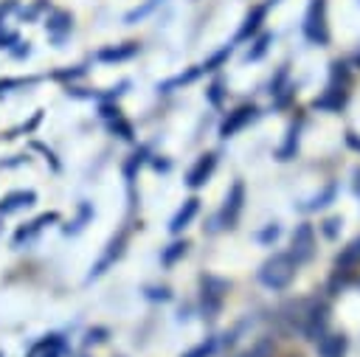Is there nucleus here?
I'll use <instances>...</instances> for the list:
<instances>
[{
  "label": "nucleus",
  "mask_w": 360,
  "mask_h": 357,
  "mask_svg": "<svg viewBox=\"0 0 360 357\" xmlns=\"http://www.w3.org/2000/svg\"><path fill=\"white\" fill-rule=\"evenodd\" d=\"M292 275H295V261H292L290 253H276V256H270V259L262 264V270H259V281H262L264 287H270V290H284V287L292 281Z\"/></svg>",
  "instance_id": "1"
},
{
  "label": "nucleus",
  "mask_w": 360,
  "mask_h": 357,
  "mask_svg": "<svg viewBox=\"0 0 360 357\" xmlns=\"http://www.w3.org/2000/svg\"><path fill=\"white\" fill-rule=\"evenodd\" d=\"M304 37L312 45H326L329 42V25H326V0H309L307 14H304Z\"/></svg>",
  "instance_id": "2"
},
{
  "label": "nucleus",
  "mask_w": 360,
  "mask_h": 357,
  "mask_svg": "<svg viewBox=\"0 0 360 357\" xmlns=\"http://www.w3.org/2000/svg\"><path fill=\"white\" fill-rule=\"evenodd\" d=\"M200 284H202V315L214 318L219 312V306H222V295L228 290V281L214 278V275H202Z\"/></svg>",
  "instance_id": "3"
},
{
  "label": "nucleus",
  "mask_w": 360,
  "mask_h": 357,
  "mask_svg": "<svg viewBox=\"0 0 360 357\" xmlns=\"http://www.w3.org/2000/svg\"><path fill=\"white\" fill-rule=\"evenodd\" d=\"M59 219V214H53V211H48V214H39V216H34L31 222H25V225H20L17 231H14V239H11V245L14 247H22V245H31L48 225H53Z\"/></svg>",
  "instance_id": "4"
},
{
  "label": "nucleus",
  "mask_w": 360,
  "mask_h": 357,
  "mask_svg": "<svg viewBox=\"0 0 360 357\" xmlns=\"http://www.w3.org/2000/svg\"><path fill=\"white\" fill-rule=\"evenodd\" d=\"M315 253V233H312V225L301 222L295 231H292V261L301 264V261H309Z\"/></svg>",
  "instance_id": "5"
},
{
  "label": "nucleus",
  "mask_w": 360,
  "mask_h": 357,
  "mask_svg": "<svg viewBox=\"0 0 360 357\" xmlns=\"http://www.w3.org/2000/svg\"><path fill=\"white\" fill-rule=\"evenodd\" d=\"M45 31H48L53 45H62L70 37V31H73V14H68L62 8H53L48 14V20H45Z\"/></svg>",
  "instance_id": "6"
},
{
  "label": "nucleus",
  "mask_w": 360,
  "mask_h": 357,
  "mask_svg": "<svg viewBox=\"0 0 360 357\" xmlns=\"http://www.w3.org/2000/svg\"><path fill=\"white\" fill-rule=\"evenodd\" d=\"M256 112H259V110H256L253 104H242V107H236V110L228 112V118L219 124V135H222V138H233L245 124H250V121L256 118Z\"/></svg>",
  "instance_id": "7"
},
{
  "label": "nucleus",
  "mask_w": 360,
  "mask_h": 357,
  "mask_svg": "<svg viewBox=\"0 0 360 357\" xmlns=\"http://www.w3.org/2000/svg\"><path fill=\"white\" fill-rule=\"evenodd\" d=\"M242 202H245V186L236 180V183L231 186V191H228V200H225L222 211H219V222H222V228H233V222L239 219Z\"/></svg>",
  "instance_id": "8"
},
{
  "label": "nucleus",
  "mask_w": 360,
  "mask_h": 357,
  "mask_svg": "<svg viewBox=\"0 0 360 357\" xmlns=\"http://www.w3.org/2000/svg\"><path fill=\"white\" fill-rule=\"evenodd\" d=\"M214 169H217V155H214V152L200 155L197 163L186 171V186H188V188H200V186L214 174Z\"/></svg>",
  "instance_id": "9"
},
{
  "label": "nucleus",
  "mask_w": 360,
  "mask_h": 357,
  "mask_svg": "<svg viewBox=\"0 0 360 357\" xmlns=\"http://www.w3.org/2000/svg\"><path fill=\"white\" fill-rule=\"evenodd\" d=\"M65 354H68V343L62 335H45L28 349V357H65Z\"/></svg>",
  "instance_id": "10"
},
{
  "label": "nucleus",
  "mask_w": 360,
  "mask_h": 357,
  "mask_svg": "<svg viewBox=\"0 0 360 357\" xmlns=\"http://www.w3.org/2000/svg\"><path fill=\"white\" fill-rule=\"evenodd\" d=\"M124 245H127V231H121V233H118V236H115V239L107 245L104 256H101V259L93 264V270H90V275H87V278H90V281H93V278H98V275H101V273H104V270H107V267H110V264H112V261H115V259L124 253Z\"/></svg>",
  "instance_id": "11"
},
{
  "label": "nucleus",
  "mask_w": 360,
  "mask_h": 357,
  "mask_svg": "<svg viewBox=\"0 0 360 357\" xmlns=\"http://www.w3.org/2000/svg\"><path fill=\"white\" fill-rule=\"evenodd\" d=\"M264 17H267V6H253L248 14H245V20H242V25H239V31H236V42H245V39H250L259 28H262V22H264Z\"/></svg>",
  "instance_id": "12"
},
{
  "label": "nucleus",
  "mask_w": 360,
  "mask_h": 357,
  "mask_svg": "<svg viewBox=\"0 0 360 357\" xmlns=\"http://www.w3.org/2000/svg\"><path fill=\"white\" fill-rule=\"evenodd\" d=\"M37 202V194L34 191H8L6 197H0V216H8V214H17L28 205Z\"/></svg>",
  "instance_id": "13"
},
{
  "label": "nucleus",
  "mask_w": 360,
  "mask_h": 357,
  "mask_svg": "<svg viewBox=\"0 0 360 357\" xmlns=\"http://www.w3.org/2000/svg\"><path fill=\"white\" fill-rule=\"evenodd\" d=\"M323 329H326V306L323 304H312V309L304 318V335L309 340H318V337H323Z\"/></svg>",
  "instance_id": "14"
},
{
  "label": "nucleus",
  "mask_w": 360,
  "mask_h": 357,
  "mask_svg": "<svg viewBox=\"0 0 360 357\" xmlns=\"http://www.w3.org/2000/svg\"><path fill=\"white\" fill-rule=\"evenodd\" d=\"M138 53L135 42H124V45H107L101 51H96V62H127Z\"/></svg>",
  "instance_id": "15"
},
{
  "label": "nucleus",
  "mask_w": 360,
  "mask_h": 357,
  "mask_svg": "<svg viewBox=\"0 0 360 357\" xmlns=\"http://www.w3.org/2000/svg\"><path fill=\"white\" fill-rule=\"evenodd\" d=\"M197 211H200V200H197V197H188V200H186V202L177 208V214L172 216L169 231H172V233H180V231H183V228H186V225H188V222L197 216Z\"/></svg>",
  "instance_id": "16"
},
{
  "label": "nucleus",
  "mask_w": 360,
  "mask_h": 357,
  "mask_svg": "<svg viewBox=\"0 0 360 357\" xmlns=\"http://www.w3.org/2000/svg\"><path fill=\"white\" fill-rule=\"evenodd\" d=\"M343 104H346V87H332V84L326 87V93H323L321 98L312 101L315 110H332V112L340 110Z\"/></svg>",
  "instance_id": "17"
},
{
  "label": "nucleus",
  "mask_w": 360,
  "mask_h": 357,
  "mask_svg": "<svg viewBox=\"0 0 360 357\" xmlns=\"http://www.w3.org/2000/svg\"><path fill=\"white\" fill-rule=\"evenodd\" d=\"M346 335H323L318 340V354L321 357H343L346 354Z\"/></svg>",
  "instance_id": "18"
},
{
  "label": "nucleus",
  "mask_w": 360,
  "mask_h": 357,
  "mask_svg": "<svg viewBox=\"0 0 360 357\" xmlns=\"http://www.w3.org/2000/svg\"><path fill=\"white\" fill-rule=\"evenodd\" d=\"M354 264H360V236H357L354 242H349V245L340 250V256L335 259V267H338V270H352Z\"/></svg>",
  "instance_id": "19"
},
{
  "label": "nucleus",
  "mask_w": 360,
  "mask_h": 357,
  "mask_svg": "<svg viewBox=\"0 0 360 357\" xmlns=\"http://www.w3.org/2000/svg\"><path fill=\"white\" fill-rule=\"evenodd\" d=\"M200 73H202V67H200V65H197V67H188L186 73H177V76H172V79H166L163 84H158V90H160V93H172L174 87H183V84H188V82H194V79H197Z\"/></svg>",
  "instance_id": "20"
},
{
  "label": "nucleus",
  "mask_w": 360,
  "mask_h": 357,
  "mask_svg": "<svg viewBox=\"0 0 360 357\" xmlns=\"http://www.w3.org/2000/svg\"><path fill=\"white\" fill-rule=\"evenodd\" d=\"M298 129H301V121L290 124V129H287V141H284V146L278 149V160H290V157L295 155V149H298Z\"/></svg>",
  "instance_id": "21"
},
{
  "label": "nucleus",
  "mask_w": 360,
  "mask_h": 357,
  "mask_svg": "<svg viewBox=\"0 0 360 357\" xmlns=\"http://www.w3.org/2000/svg\"><path fill=\"white\" fill-rule=\"evenodd\" d=\"M146 157H149V146H141L138 152H132V155H129V160L124 163V177H127L129 183H132L135 171H138V169L143 166V160H146Z\"/></svg>",
  "instance_id": "22"
},
{
  "label": "nucleus",
  "mask_w": 360,
  "mask_h": 357,
  "mask_svg": "<svg viewBox=\"0 0 360 357\" xmlns=\"http://www.w3.org/2000/svg\"><path fill=\"white\" fill-rule=\"evenodd\" d=\"M270 42H273V34H259V37L253 39V45H250V51L245 53V59H248V62H256V59H262V56L267 53V48H270Z\"/></svg>",
  "instance_id": "23"
},
{
  "label": "nucleus",
  "mask_w": 360,
  "mask_h": 357,
  "mask_svg": "<svg viewBox=\"0 0 360 357\" xmlns=\"http://www.w3.org/2000/svg\"><path fill=\"white\" fill-rule=\"evenodd\" d=\"M163 0H146V3H141L138 8H132V11H127V17H124V22H138V20H143V17H149L158 6H160Z\"/></svg>",
  "instance_id": "24"
},
{
  "label": "nucleus",
  "mask_w": 360,
  "mask_h": 357,
  "mask_svg": "<svg viewBox=\"0 0 360 357\" xmlns=\"http://www.w3.org/2000/svg\"><path fill=\"white\" fill-rule=\"evenodd\" d=\"M186 247H188L186 242H172V245H169V247H166V250L160 253V264L172 267V264H174V261H177L180 256H186Z\"/></svg>",
  "instance_id": "25"
},
{
  "label": "nucleus",
  "mask_w": 360,
  "mask_h": 357,
  "mask_svg": "<svg viewBox=\"0 0 360 357\" xmlns=\"http://www.w3.org/2000/svg\"><path fill=\"white\" fill-rule=\"evenodd\" d=\"M346 82H349L346 65H343V62H332V65H329V84H332V87H346Z\"/></svg>",
  "instance_id": "26"
},
{
  "label": "nucleus",
  "mask_w": 360,
  "mask_h": 357,
  "mask_svg": "<svg viewBox=\"0 0 360 357\" xmlns=\"http://www.w3.org/2000/svg\"><path fill=\"white\" fill-rule=\"evenodd\" d=\"M39 121H42V110H37L34 115H31V121H25V124H20V126H14L11 132H6V138L11 141V138H17V135H31L37 126H39Z\"/></svg>",
  "instance_id": "27"
},
{
  "label": "nucleus",
  "mask_w": 360,
  "mask_h": 357,
  "mask_svg": "<svg viewBox=\"0 0 360 357\" xmlns=\"http://www.w3.org/2000/svg\"><path fill=\"white\" fill-rule=\"evenodd\" d=\"M110 129H112V135H118L121 141H132V138H135V132H132V124H129L127 118H121V115L110 121Z\"/></svg>",
  "instance_id": "28"
},
{
  "label": "nucleus",
  "mask_w": 360,
  "mask_h": 357,
  "mask_svg": "<svg viewBox=\"0 0 360 357\" xmlns=\"http://www.w3.org/2000/svg\"><path fill=\"white\" fill-rule=\"evenodd\" d=\"M90 216H93V208H90L87 202H82V205H79V216H76L70 225H65V233H79Z\"/></svg>",
  "instance_id": "29"
},
{
  "label": "nucleus",
  "mask_w": 360,
  "mask_h": 357,
  "mask_svg": "<svg viewBox=\"0 0 360 357\" xmlns=\"http://www.w3.org/2000/svg\"><path fill=\"white\" fill-rule=\"evenodd\" d=\"M231 51H233L231 45L219 48V51H217V53H211V56H208V59H205V62H202L200 67H202V70H217V67H219V65H222V62H225V59L231 56Z\"/></svg>",
  "instance_id": "30"
},
{
  "label": "nucleus",
  "mask_w": 360,
  "mask_h": 357,
  "mask_svg": "<svg viewBox=\"0 0 360 357\" xmlns=\"http://www.w3.org/2000/svg\"><path fill=\"white\" fill-rule=\"evenodd\" d=\"M332 197H335V186H326V188H323V194L312 197V200H309L307 205H301V208H304V211H318V208H323V205H326Z\"/></svg>",
  "instance_id": "31"
},
{
  "label": "nucleus",
  "mask_w": 360,
  "mask_h": 357,
  "mask_svg": "<svg viewBox=\"0 0 360 357\" xmlns=\"http://www.w3.org/2000/svg\"><path fill=\"white\" fill-rule=\"evenodd\" d=\"M214 349H217V340H214V337H208L205 343L194 346V349H191V351H186L183 357H211V354H214Z\"/></svg>",
  "instance_id": "32"
},
{
  "label": "nucleus",
  "mask_w": 360,
  "mask_h": 357,
  "mask_svg": "<svg viewBox=\"0 0 360 357\" xmlns=\"http://www.w3.org/2000/svg\"><path fill=\"white\" fill-rule=\"evenodd\" d=\"M37 79H0V96L3 93H8V90H14V87H28V84H34Z\"/></svg>",
  "instance_id": "33"
},
{
  "label": "nucleus",
  "mask_w": 360,
  "mask_h": 357,
  "mask_svg": "<svg viewBox=\"0 0 360 357\" xmlns=\"http://www.w3.org/2000/svg\"><path fill=\"white\" fill-rule=\"evenodd\" d=\"M205 98L214 104V107H219L222 104V82L217 79V82H211V87L205 90Z\"/></svg>",
  "instance_id": "34"
},
{
  "label": "nucleus",
  "mask_w": 360,
  "mask_h": 357,
  "mask_svg": "<svg viewBox=\"0 0 360 357\" xmlns=\"http://www.w3.org/2000/svg\"><path fill=\"white\" fill-rule=\"evenodd\" d=\"M31 149H37V152H42V155H45V160L51 163V169H53V171H59V169H62V166H59V160H56V155H53V152H51V149H48L45 143H39V141H34V143H31Z\"/></svg>",
  "instance_id": "35"
},
{
  "label": "nucleus",
  "mask_w": 360,
  "mask_h": 357,
  "mask_svg": "<svg viewBox=\"0 0 360 357\" xmlns=\"http://www.w3.org/2000/svg\"><path fill=\"white\" fill-rule=\"evenodd\" d=\"M20 42V37L14 34V31H6V28H0V48H6V51H11L14 45Z\"/></svg>",
  "instance_id": "36"
},
{
  "label": "nucleus",
  "mask_w": 360,
  "mask_h": 357,
  "mask_svg": "<svg viewBox=\"0 0 360 357\" xmlns=\"http://www.w3.org/2000/svg\"><path fill=\"white\" fill-rule=\"evenodd\" d=\"M270 351H273V346L264 340V343H259V346H253L250 351H245V354H239V357H270Z\"/></svg>",
  "instance_id": "37"
},
{
  "label": "nucleus",
  "mask_w": 360,
  "mask_h": 357,
  "mask_svg": "<svg viewBox=\"0 0 360 357\" xmlns=\"http://www.w3.org/2000/svg\"><path fill=\"white\" fill-rule=\"evenodd\" d=\"M79 76H84V67L82 65L73 67V70H56L53 73V79H59V82H70V79H79Z\"/></svg>",
  "instance_id": "38"
},
{
  "label": "nucleus",
  "mask_w": 360,
  "mask_h": 357,
  "mask_svg": "<svg viewBox=\"0 0 360 357\" xmlns=\"http://www.w3.org/2000/svg\"><path fill=\"white\" fill-rule=\"evenodd\" d=\"M287 67H290V65H281V67H278V73H276V79H270V93H273V96H276V93H278V87L284 84V79H287Z\"/></svg>",
  "instance_id": "39"
},
{
  "label": "nucleus",
  "mask_w": 360,
  "mask_h": 357,
  "mask_svg": "<svg viewBox=\"0 0 360 357\" xmlns=\"http://www.w3.org/2000/svg\"><path fill=\"white\" fill-rule=\"evenodd\" d=\"M98 115H101L104 121H112V118H118V115H121V110H118L115 104H107V101H104V104L98 107Z\"/></svg>",
  "instance_id": "40"
},
{
  "label": "nucleus",
  "mask_w": 360,
  "mask_h": 357,
  "mask_svg": "<svg viewBox=\"0 0 360 357\" xmlns=\"http://www.w3.org/2000/svg\"><path fill=\"white\" fill-rule=\"evenodd\" d=\"M146 298H152V301H158V298H160V301H169V290H166V287H160V290H158V287H149V290H146Z\"/></svg>",
  "instance_id": "41"
},
{
  "label": "nucleus",
  "mask_w": 360,
  "mask_h": 357,
  "mask_svg": "<svg viewBox=\"0 0 360 357\" xmlns=\"http://www.w3.org/2000/svg\"><path fill=\"white\" fill-rule=\"evenodd\" d=\"M28 163V155H14L11 160H0V169H14V166H22Z\"/></svg>",
  "instance_id": "42"
},
{
  "label": "nucleus",
  "mask_w": 360,
  "mask_h": 357,
  "mask_svg": "<svg viewBox=\"0 0 360 357\" xmlns=\"http://www.w3.org/2000/svg\"><path fill=\"white\" fill-rule=\"evenodd\" d=\"M338 225H340V219H335V216L326 219V222H323V233H326L329 239H335V236H338Z\"/></svg>",
  "instance_id": "43"
},
{
  "label": "nucleus",
  "mask_w": 360,
  "mask_h": 357,
  "mask_svg": "<svg viewBox=\"0 0 360 357\" xmlns=\"http://www.w3.org/2000/svg\"><path fill=\"white\" fill-rule=\"evenodd\" d=\"M276 236H278V225H270V228H264V231L259 233V239H262V242H273Z\"/></svg>",
  "instance_id": "44"
},
{
  "label": "nucleus",
  "mask_w": 360,
  "mask_h": 357,
  "mask_svg": "<svg viewBox=\"0 0 360 357\" xmlns=\"http://www.w3.org/2000/svg\"><path fill=\"white\" fill-rule=\"evenodd\" d=\"M101 335H104V329H96V332H90V335H87V340H84V343H101V340H104Z\"/></svg>",
  "instance_id": "45"
},
{
  "label": "nucleus",
  "mask_w": 360,
  "mask_h": 357,
  "mask_svg": "<svg viewBox=\"0 0 360 357\" xmlns=\"http://www.w3.org/2000/svg\"><path fill=\"white\" fill-rule=\"evenodd\" d=\"M346 143H349L352 149H357V152H360V138H357L354 132H346Z\"/></svg>",
  "instance_id": "46"
},
{
  "label": "nucleus",
  "mask_w": 360,
  "mask_h": 357,
  "mask_svg": "<svg viewBox=\"0 0 360 357\" xmlns=\"http://www.w3.org/2000/svg\"><path fill=\"white\" fill-rule=\"evenodd\" d=\"M152 166H155L158 171H169V160H160V157H155V160H152Z\"/></svg>",
  "instance_id": "47"
},
{
  "label": "nucleus",
  "mask_w": 360,
  "mask_h": 357,
  "mask_svg": "<svg viewBox=\"0 0 360 357\" xmlns=\"http://www.w3.org/2000/svg\"><path fill=\"white\" fill-rule=\"evenodd\" d=\"M354 191H357V194H360V169H357V171H354Z\"/></svg>",
  "instance_id": "48"
},
{
  "label": "nucleus",
  "mask_w": 360,
  "mask_h": 357,
  "mask_svg": "<svg viewBox=\"0 0 360 357\" xmlns=\"http://www.w3.org/2000/svg\"><path fill=\"white\" fill-rule=\"evenodd\" d=\"M276 3H281V0H267V8H270V6H276Z\"/></svg>",
  "instance_id": "49"
},
{
  "label": "nucleus",
  "mask_w": 360,
  "mask_h": 357,
  "mask_svg": "<svg viewBox=\"0 0 360 357\" xmlns=\"http://www.w3.org/2000/svg\"><path fill=\"white\" fill-rule=\"evenodd\" d=\"M354 65H357V67H360V53H357V59H354Z\"/></svg>",
  "instance_id": "50"
},
{
  "label": "nucleus",
  "mask_w": 360,
  "mask_h": 357,
  "mask_svg": "<svg viewBox=\"0 0 360 357\" xmlns=\"http://www.w3.org/2000/svg\"><path fill=\"white\" fill-rule=\"evenodd\" d=\"M0 357H3V354H0Z\"/></svg>",
  "instance_id": "51"
}]
</instances>
